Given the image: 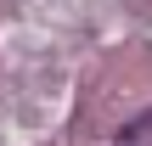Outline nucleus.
I'll list each match as a JSON object with an SVG mask.
<instances>
[{"mask_svg":"<svg viewBox=\"0 0 152 146\" xmlns=\"http://www.w3.org/2000/svg\"><path fill=\"white\" fill-rule=\"evenodd\" d=\"M113 146H152V107H147V113H135V118L113 135Z\"/></svg>","mask_w":152,"mask_h":146,"instance_id":"obj_1","label":"nucleus"}]
</instances>
